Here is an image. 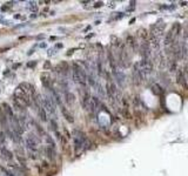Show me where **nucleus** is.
I'll list each match as a JSON object with an SVG mask.
<instances>
[{
    "label": "nucleus",
    "instance_id": "nucleus-5",
    "mask_svg": "<svg viewBox=\"0 0 188 176\" xmlns=\"http://www.w3.org/2000/svg\"><path fill=\"white\" fill-rule=\"evenodd\" d=\"M138 66H139V70L142 74L144 79L153 72V62L150 59H141L138 62Z\"/></svg>",
    "mask_w": 188,
    "mask_h": 176
},
{
    "label": "nucleus",
    "instance_id": "nucleus-10",
    "mask_svg": "<svg viewBox=\"0 0 188 176\" xmlns=\"http://www.w3.org/2000/svg\"><path fill=\"white\" fill-rule=\"evenodd\" d=\"M19 88H20L21 91H24L26 94L29 95L31 97L34 96V94H35V88H34L31 83H28V82H23V83H20V85H19Z\"/></svg>",
    "mask_w": 188,
    "mask_h": 176
},
{
    "label": "nucleus",
    "instance_id": "nucleus-11",
    "mask_svg": "<svg viewBox=\"0 0 188 176\" xmlns=\"http://www.w3.org/2000/svg\"><path fill=\"white\" fill-rule=\"evenodd\" d=\"M2 113L6 115V118L8 119V121L10 120H12L14 118V113H13V109L10 107V105H7V103H2Z\"/></svg>",
    "mask_w": 188,
    "mask_h": 176
},
{
    "label": "nucleus",
    "instance_id": "nucleus-13",
    "mask_svg": "<svg viewBox=\"0 0 188 176\" xmlns=\"http://www.w3.org/2000/svg\"><path fill=\"white\" fill-rule=\"evenodd\" d=\"M167 66H168V70L171 73H175L177 70V61H175L173 58H168Z\"/></svg>",
    "mask_w": 188,
    "mask_h": 176
},
{
    "label": "nucleus",
    "instance_id": "nucleus-18",
    "mask_svg": "<svg viewBox=\"0 0 188 176\" xmlns=\"http://www.w3.org/2000/svg\"><path fill=\"white\" fill-rule=\"evenodd\" d=\"M65 100H66V102L68 105H72L75 101V96H74V94H72L71 92H65Z\"/></svg>",
    "mask_w": 188,
    "mask_h": 176
},
{
    "label": "nucleus",
    "instance_id": "nucleus-8",
    "mask_svg": "<svg viewBox=\"0 0 188 176\" xmlns=\"http://www.w3.org/2000/svg\"><path fill=\"white\" fill-rule=\"evenodd\" d=\"M140 54L142 56V59H150V46H149V42L147 41H142L141 45H140Z\"/></svg>",
    "mask_w": 188,
    "mask_h": 176
},
{
    "label": "nucleus",
    "instance_id": "nucleus-3",
    "mask_svg": "<svg viewBox=\"0 0 188 176\" xmlns=\"http://www.w3.org/2000/svg\"><path fill=\"white\" fill-rule=\"evenodd\" d=\"M83 108L86 109L88 113H95L99 107H100V101L96 96H89V95H86L85 99H83Z\"/></svg>",
    "mask_w": 188,
    "mask_h": 176
},
{
    "label": "nucleus",
    "instance_id": "nucleus-21",
    "mask_svg": "<svg viewBox=\"0 0 188 176\" xmlns=\"http://www.w3.org/2000/svg\"><path fill=\"white\" fill-rule=\"evenodd\" d=\"M62 113H64V115H65V118H66V120H67L68 122H73V121H74L73 116H72V115H71V114H69V113H68L67 110L64 108V107H62Z\"/></svg>",
    "mask_w": 188,
    "mask_h": 176
},
{
    "label": "nucleus",
    "instance_id": "nucleus-4",
    "mask_svg": "<svg viewBox=\"0 0 188 176\" xmlns=\"http://www.w3.org/2000/svg\"><path fill=\"white\" fill-rule=\"evenodd\" d=\"M106 93H107L108 99L112 101V103H115L117 101H119V97H120L119 96V89H118L117 85L111 80L106 85Z\"/></svg>",
    "mask_w": 188,
    "mask_h": 176
},
{
    "label": "nucleus",
    "instance_id": "nucleus-17",
    "mask_svg": "<svg viewBox=\"0 0 188 176\" xmlns=\"http://www.w3.org/2000/svg\"><path fill=\"white\" fill-rule=\"evenodd\" d=\"M171 32L174 34V37L176 38V37L180 34V32H181V25H180L179 22H175L174 25L172 26V28H171Z\"/></svg>",
    "mask_w": 188,
    "mask_h": 176
},
{
    "label": "nucleus",
    "instance_id": "nucleus-2",
    "mask_svg": "<svg viewBox=\"0 0 188 176\" xmlns=\"http://www.w3.org/2000/svg\"><path fill=\"white\" fill-rule=\"evenodd\" d=\"M25 145H26L27 150L32 154V159H35L38 147H39V140L37 139V136L34 134H28L25 139Z\"/></svg>",
    "mask_w": 188,
    "mask_h": 176
},
{
    "label": "nucleus",
    "instance_id": "nucleus-6",
    "mask_svg": "<svg viewBox=\"0 0 188 176\" xmlns=\"http://www.w3.org/2000/svg\"><path fill=\"white\" fill-rule=\"evenodd\" d=\"M42 107L45 109L46 113L53 115L56 112V103H55V100H54L52 96L50 95H45L42 97Z\"/></svg>",
    "mask_w": 188,
    "mask_h": 176
},
{
    "label": "nucleus",
    "instance_id": "nucleus-19",
    "mask_svg": "<svg viewBox=\"0 0 188 176\" xmlns=\"http://www.w3.org/2000/svg\"><path fill=\"white\" fill-rule=\"evenodd\" d=\"M127 43L133 48V51H136V42H135V39L132 35H128L127 37Z\"/></svg>",
    "mask_w": 188,
    "mask_h": 176
},
{
    "label": "nucleus",
    "instance_id": "nucleus-1",
    "mask_svg": "<svg viewBox=\"0 0 188 176\" xmlns=\"http://www.w3.org/2000/svg\"><path fill=\"white\" fill-rule=\"evenodd\" d=\"M72 78H73V81L75 82V83H80L82 86H85L86 82H87V74L83 70V68L80 67L78 64H73V67H72Z\"/></svg>",
    "mask_w": 188,
    "mask_h": 176
},
{
    "label": "nucleus",
    "instance_id": "nucleus-20",
    "mask_svg": "<svg viewBox=\"0 0 188 176\" xmlns=\"http://www.w3.org/2000/svg\"><path fill=\"white\" fill-rule=\"evenodd\" d=\"M139 35H140V38L142 39L144 41H146L147 40V38H148V34L147 33V31L146 29H144V28H141V29H139Z\"/></svg>",
    "mask_w": 188,
    "mask_h": 176
},
{
    "label": "nucleus",
    "instance_id": "nucleus-23",
    "mask_svg": "<svg viewBox=\"0 0 188 176\" xmlns=\"http://www.w3.org/2000/svg\"><path fill=\"white\" fill-rule=\"evenodd\" d=\"M35 65H37V62L34 61V62H31V64H28L27 66H28V67H32V66H35Z\"/></svg>",
    "mask_w": 188,
    "mask_h": 176
},
{
    "label": "nucleus",
    "instance_id": "nucleus-16",
    "mask_svg": "<svg viewBox=\"0 0 188 176\" xmlns=\"http://www.w3.org/2000/svg\"><path fill=\"white\" fill-rule=\"evenodd\" d=\"M152 91H153V93L155 95H162L165 93L163 88H162L159 83H154V85L152 86Z\"/></svg>",
    "mask_w": 188,
    "mask_h": 176
},
{
    "label": "nucleus",
    "instance_id": "nucleus-7",
    "mask_svg": "<svg viewBox=\"0 0 188 176\" xmlns=\"http://www.w3.org/2000/svg\"><path fill=\"white\" fill-rule=\"evenodd\" d=\"M14 97H17L18 100H20L26 107H28L29 105H31V96L28 94H26L24 91H21L19 87L15 89V92H14Z\"/></svg>",
    "mask_w": 188,
    "mask_h": 176
},
{
    "label": "nucleus",
    "instance_id": "nucleus-9",
    "mask_svg": "<svg viewBox=\"0 0 188 176\" xmlns=\"http://www.w3.org/2000/svg\"><path fill=\"white\" fill-rule=\"evenodd\" d=\"M176 83L180 85L185 91H188V82L186 80V78H185V75H183L182 69H179V68L176 70Z\"/></svg>",
    "mask_w": 188,
    "mask_h": 176
},
{
    "label": "nucleus",
    "instance_id": "nucleus-15",
    "mask_svg": "<svg viewBox=\"0 0 188 176\" xmlns=\"http://www.w3.org/2000/svg\"><path fill=\"white\" fill-rule=\"evenodd\" d=\"M45 154H46V156L50 159V160H53L54 157H55V150H54L53 147H50V146H46L45 147Z\"/></svg>",
    "mask_w": 188,
    "mask_h": 176
},
{
    "label": "nucleus",
    "instance_id": "nucleus-14",
    "mask_svg": "<svg viewBox=\"0 0 188 176\" xmlns=\"http://www.w3.org/2000/svg\"><path fill=\"white\" fill-rule=\"evenodd\" d=\"M0 150H1V155L4 156L5 160H8V161L13 160V153L11 150H8V149L5 148V147H0Z\"/></svg>",
    "mask_w": 188,
    "mask_h": 176
},
{
    "label": "nucleus",
    "instance_id": "nucleus-12",
    "mask_svg": "<svg viewBox=\"0 0 188 176\" xmlns=\"http://www.w3.org/2000/svg\"><path fill=\"white\" fill-rule=\"evenodd\" d=\"M41 82H42L45 88H47V89L52 88V79H51V76L48 74H42L41 75Z\"/></svg>",
    "mask_w": 188,
    "mask_h": 176
},
{
    "label": "nucleus",
    "instance_id": "nucleus-22",
    "mask_svg": "<svg viewBox=\"0 0 188 176\" xmlns=\"http://www.w3.org/2000/svg\"><path fill=\"white\" fill-rule=\"evenodd\" d=\"M102 5H104V2H102V1H98V2H95L94 7H96V8H98V7H101Z\"/></svg>",
    "mask_w": 188,
    "mask_h": 176
}]
</instances>
